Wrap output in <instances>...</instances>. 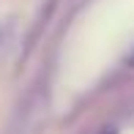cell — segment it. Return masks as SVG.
Returning <instances> with one entry per match:
<instances>
[{
	"mask_svg": "<svg viewBox=\"0 0 134 134\" xmlns=\"http://www.w3.org/2000/svg\"><path fill=\"white\" fill-rule=\"evenodd\" d=\"M129 66H134V52H131V55H129Z\"/></svg>",
	"mask_w": 134,
	"mask_h": 134,
	"instance_id": "obj_1",
	"label": "cell"
},
{
	"mask_svg": "<svg viewBox=\"0 0 134 134\" xmlns=\"http://www.w3.org/2000/svg\"><path fill=\"white\" fill-rule=\"evenodd\" d=\"M104 134H115V131H112V129H109V131H104Z\"/></svg>",
	"mask_w": 134,
	"mask_h": 134,
	"instance_id": "obj_2",
	"label": "cell"
}]
</instances>
